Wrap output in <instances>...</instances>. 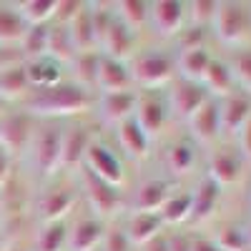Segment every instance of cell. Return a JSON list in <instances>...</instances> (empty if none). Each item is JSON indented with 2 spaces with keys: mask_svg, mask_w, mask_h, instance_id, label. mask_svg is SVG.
Listing matches in <instances>:
<instances>
[{
  "mask_svg": "<svg viewBox=\"0 0 251 251\" xmlns=\"http://www.w3.org/2000/svg\"><path fill=\"white\" fill-rule=\"evenodd\" d=\"M93 93L78 83H58L53 88L33 91L25 98V113L30 118H68L78 113H88L93 108Z\"/></svg>",
  "mask_w": 251,
  "mask_h": 251,
  "instance_id": "cell-1",
  "label": "cell"
},
{
  "mask_svg": "<svg viewBox=\"0 0 251 251\" xmlns=\"http://www.w3.org/2000/svg\"><path fill=\"white\" fill-rule=\"evenodd\" d=\"M211 30L224 46H241L251 33V8L236 0H224L216 8Z\"/></svg>",
  "mask_w": 251,
  "mask_h": 251,
  "instance_id": "cell-2",
  "label": "cell"
},
{
  "mask_svg": "<svg viewBox=\"0 0 251 251\" xmlns=\"http://www.w3.org/2000/svg\"><path fill=\"white\" fill-rule=\"evenodd\" d=\"M60 143H63V131L55 123H48L40 131H33L28 149L35 171L43 178H53L60 171Z\"/></svg>",
  "mask_w": 251,
  "mask_h": 251,
  "instance_id": "cell-3",
  "label": "cell"
},
{
  "mask_svg": "<svg viewBox=\"0 0 251 251\" xmlns=\"http://www.w3.org/2000/svg\"><path fill=\"white\" fill-rule=\"evenodd\" d=\"M131 68V78H133V86H141V88H161V86H169L174 80V73H176V63L171 55L166 53H143L133 60Z\"/></svg>",
  "mask_w": 251,
  "mask_h": 251,
  "instance_id": "cell-4",
  "label": "cell"
},
{
  "mask_svg": "<svg viewBox=\"0 0 251 251\" xmlns=\"http://www.w3.org/2000/svg\"><path fill=\"white\" fill-rule=\"evenodd\" d=\"M208 98H211V93L203 88V83L178 78L171 83L169 96H166V106H169V113H174L176 118L188 121Z\"/></svg>",
  "mask_w": 251,
  "mask_h": 251,
  "instance_id": "cell-5",
  "label": "cell"
},
{
  "mask_svg": "<svg viewBox=\"0 0 251 251\" xmlns=\"http://www.w3.org/2000/svg\"><path fill=\"white\" fill-rule=\"evenodd\" d=\"M83 188H86V199L93 208V214L98 219H106V216H113L118 208H121V188L113 186V183H106L103 178L93 176L88 169H83Z\"/></svg>",
  "mask_w": 251,
  "mask_h": 251,
  "instance_id": "cell-6",
  "label": "cell"
},
{
  "mask_svg": "<svg viewBox=\"0 0 251 251\" xmlns=\"http://www.w3.org/2000/svg\"><path fill=\"white\" fill-rule=\"evenodd\" d=\"M186 20L188 13L183 0H156L149 5V23L161 38H176Z\"/></svg>",
  "mask_w": 251,
  "mask_h": 251,
  "instance_id": "cell-7",
  "label": "cell"
},
{
  "mask_svg": "<svg viewBox=\"0 0 251 251\" xmlns=\"http://www.w3.org/2000/svg\"><path fill=\"white\" fill-rule=\"evenodd\" d=\"M30 138H33V118L25 111L5 113L0 118V149L8 151L10 156L28 151Z\"/></svg>",
  "mask_w": 251,
  "mask_h": 251,
  "instance_id": "cell-8",
  "label": "cell"
},
{
  "mask_svg": "<svg viewBox=\"0 0 251 251\" xmlns=\"http://www.w3.org/2000/svg\"><path fill=\"white\" fill-rule=\"evenodd\" d=\"M83 169H88L93 176L103 178L106 183L121 186L123 183V163L116 156V151H111L106 143L93 141L86 151V158H83Z\"/></svg>",
  "mask_w": 251,
  "mask_h": 251,
  "instance_id": "cell-9",
  "label": "cell"
},
{
  "mask_svg": "<svg viewBox=\"0 0 251 251\" xmlns=\"http://www.w3.org/2000/svg\"><path fill=\"white\" fill-rule=\"evenodd\" d=\"M188 136L196 146H211L221 136V113H219V98H208L203 106L186 121Z\"/></svg>",
  "mask_w": 251,
  "mask_h": 251,
  "instance_id": "cell-10",
  "label": "cell"
},
{
  "mask_svg": "<svg viewBox=\"0 0 251 251\" xmlns=\"http://www.w3.org/2000/svg\"><path fill=\"white\" fill-rule=\"evenodd\" d=\"M241 171H244V156L239 153V149L224 146V149H216L208 156V181H214L221 188L234 186Z\"/></svg>",
  "mask_w": 251,
  "mask_h": 251,
  "instance_id": "cell-11",
  "label": "cell"
},
{
  "mask_svg": "<svg viewBox=\"0 0 251 251\" xmlns=\"http://www.w3.org/2000/svg\"><path fill=\"white\" fill-rule=\"evenodd\" d=\"M138 93L136 91H118V93H100L98 98V116L108 126H121L136 116L138 106Z\"/></svg>",
  "mask_w": 251,
  "mask_h": 251,
  "instance_id": "cell-12",
  "label": "cell"
},
{
  "mask_svg": "<svg viewBox=\"0 0 251 251\" xmlns=\"http://www.w3.org/2000/svg\"><path fill=\"white\" fill-rule=\"evenodd\" d=\"M96 88L100 93H118V91H133V78L131 68L126 60H116L111 55L100 53L98 63V75H96Z\"/></svg>",
  "mask_w": 251,
  "mask_h": 251,
  "instance_id": "cell-13",
  "label": "cell"
},
{
  "mask_svg": "<svg viewBox=\"0 0 251 251\" xmlns=\"http://www.w3.org/2000/svg\"><path fill=\"white\" fill-rule=\"evenodd\" d=\"M75 206V191L68 186H53L38 199V219L43 224L63 221Z\"/></svg>",
  "mask_w": 251,
  "mask_h": 251,
  "instance_id": "cell-14",
  "label": "cell"
},
{
  "mask_svg": "<svg viewBox=\"0 0 251 251\" xmlns=\"http://www.w3.org/2000/svg\"><path fill=\"white\" fill-rule=\"evenodd\" d=\"M219 113H221V133L236 136L244 123L251 118V98L241 91L228 93L226 98L219 100Z\"/></svg>",
  "mask_w": 251,
  "mask_h": 251,
  "instance_id": "cell-15",
  "label": "cell"
},
{
  "mask_svg": "<svg viewBox=\"0 0 251 251\" xmlns=\"http://www.w3.org/2000/svg\"><path fill=\"white\" fill-rule=\"evenodd\" d=\"M91 143H93V133L86 126H73V128L63 131L60 169H78V166H83V158H86Z\"/></svg>",
  "mask_w": 251,
  "mask_h": 251,
  "instance_id": "cell-16",
  "label": "cell"
},
{
  "mask_svg": "<svg viewBox=\"0 0 251 251\" xmlns=\"http://www.w3.org/2000/svg\"><path fill=\"white\" fill-rule=\"evenodd\" d=\"M133 43H136L133 30L126 25V23H121V20L113 15L111 25L103 30V35L98 40V48H103L100 50L103 55H111L116 60H126V58L131 55V50H133Z\"/></svg>",
  "mask_w": 251,
  "mask_h": 251,
  "instance_id": "cell-17",
  "label": "cell"
},
{
  "mask_svg": "<svg viewBox=\"0 0 251 251\" xmlns=\"http://www.w3.org/2000/svg\"><path fill=\"white\" fill-rule=\"evenodd\" d=\"M23 68H25L30 91H43V88H53L58 83H63V63L53 60L50 55L30 58L23 63Z\"/></svg>",
  "mask_w": 251,
  "mask_h": 251,
  "instance_id": "cell-18",
  "label": "cell"
},
{
  "mask_svg": "<svg viewBox=\"0 0 251 251\" xmlns=\"http://www.w3.org/2000/svg\"><path fill=\"white\" fill-rule=\"evenodd\" d=\"M169 106H166V98H158V96H143L138 98V106H136V121L138 126L146 131L151 141L161 133V128L169 121Z\"/></svg>",
  "mask_w": 251,
  "mask_h": 251,
  "instance_id": "cell-19",
  "label": "cell"
},
{
  "mask_svg": "<svg viewBox=\"0 0 251 251\" xmlns=\"http://www.w3.org/2000/svg\"><path fill=\"white\" fill-rule=\"evenodd\" d=\"M106 236V224L98 216H83L68 228V249L71 251H96Z\"/></svg>",
  "mask_w": 251,
  "mask_h": 251,
  "instance_id": "cell-20",
  "label": "cell"
},
{
  "mask_svg": "<svg viewBox=\"0 0 251 251\" xmlns=\"http://www.w3.org/2000/svg\"><path fill=\"white\" fill-rule=\"evenodd\" d=\"M199 146L191 141V138H176L166 146L163 151V163L169 169L171 176H188L194 169H196V161H199V153H196Z\"/></svg>",
  "mask_w": 251,
  "mask_h": 251,
  "instance_id": "cell-21",
  "label": "cell"
},
{
  "mask_svg": "<svg viewBox=\"0 0 251 251\" xmlns=\"http://www.w3.org/2000/svg\"><path fill=\"white\" fill-rule=\"evenodd\" d=\"M171 194H174V188H171V183L166 178H149V181H143L133 191V211L158 214L161 206L169 201Z\"/></svg>",
  "mask_w": 251,
  "mask_h": 251,
  "instance_id": "cell-22",
  "label": "cell"
},
{
  "mask_svg": "<svg viewBox=\"0 0 251 251\" xmlns=\"http://www.w3.org/2000/svg\"><path fill=\"white\" fill-rule=\"evenodd\" d=\"M116 138L121 143V149L126 151V156L133 158V161L146 158L149 151H151V138L146 136V131L138 126L136 118H128L121 126H116Z\"/></svg>",
  "mask_w": 251,
  "mask_h": 251,
  "instance_id": "cell-23",
  "label": "cell"
},
{
  "mask_svg": "<svg viewBox=\"0 0 251 251\" xmlns=\"http://www.w3.org/2000/svg\"><path fill=\"white\" fill-rule=\"evenodd\" d=\"M163 219L161 214H149V211H133L128 224H126V236L133 246H146L151 239H156L158 234H163Z\"/></svg>",
  "mask_w": 251,
  "mask_h": 251,
  "instance_id": "cell-24",
  "label": "cell"
},
{
  "mask_svg": "<svg viewBox=\"0 0 251 251\" xmlns=\"http://www.w3.org/2000/svg\"><path fill=\"white\" fill-rule=\"evenodd\" d=\"M71 38L75 43V50H98V35H96V23H93V8L91 3H83L80 10L75 13V18L71 20Z\"/></svg>",
  "mask_w": 251,
  "mask_h": 251,
  "instance_id": "cell-25",
  "label": "cell"
},
{
  "mask_svg": "<svg viewBox=\"0 0 251 251\" xmlns=\"http://www.w3.org/2000/svg\"><path fill=\"white\" fill-rule=\"evenodd\" d=\"M219 201H221V186H216L214 181H203L196 191L191 194V216H188V221L191 224H203L208 221L216 208H219Z\"/></svg>",
  "mask_w": 251,
  "mask_h": 251,
  "instance_id": "cell-26",
  "label": "cell"
},
{
  "mask_svg": "<svg viewBox=\"0 0 251 251\" xmlns=\"http://www.w3.org/2000/svg\"><path fill=\"white\" fill-rule=\"evenodd\" d=\"M28 93H30V86H28L23 63H10V66L0 68V100L5 106L13 100L28 98Z\"/></svg>",
  "mask_w": 251,
  "mask_h": 251,
  "instance_id": "cell-27",
  "label": "cell"
},
{
  "mask_svg": "<svg viewBox=\"0 0 251 251\" xmlns=\"http://www.w3.org/2000/svg\"><path fill=\"white\" fill-rule=\"evenodd\" d=\"M211 50L206 46L203 48H191V50H183L181 58L176 60V71L181 73L183 80H194V83H203V75L211 66Z\"/></svg>",
  "mask_w": 251,
  "mask_h": 251,
  "instance_id": "cell-28",
  "label": "cell"
},
{
  "mask_svg": "<svg viewBox=\"0 0 251 251\" xmlns=\"http://www.w3.org/2000/svg\"><path fill=\"white\" fill-rule=\"evenodd\" d=\"M203 88L211 93V98H226L228 93H234V75L228 71V63L226 60H211L206 75H203Z\"/></svg>",
  "mask_w": 251,
  "mask_h": 251,
  "instance_id": "cell-29",
  "label": "cell"
},
{
  "mask_svg": "<svg viewBox=\"0 0 251 251\" xmlns=\"http://www.w3.org/2000/svg\"><path fill=\"white\" fill-rule=\"evenodd\" d=\"M28 25L23 23L15 3H0V46H15L23 40Z\"/></svg>",
  "mask_w": 251,
  "mask_h": 251,
  "instance_id": "cell-30",
  "label": "cell"
},
{
  "mask_svg": "<svg viewBox=\"0 0 251 251\" xmlns=\"http://www.w3.org/2000/svg\"><path fill=\"white\" fill-rule=\"evenodd\" d=\"M75 43H73V38H71V30L68 25H48V55L58 63H71L75 58Z\"/></svg>",
  "mask_w": 251,
  "mask_h": 251,
  "instance_id": "cell-31",
  "label": "cell"
},
{
  "mask_svg": "<svg viewBox=\"0 0 251 251\" xmlns=\"http://www.w3.org/2000/svg\"><path fill=\"white\" fill-rule=\"evenodd\" d=\"M15 8L23 18V23L28 28H35V25H48L55 18L58 0H23V3H15Z\"/></svg>",
  "mask_w": 251,
  "mask_h": 251,
  "instance_id": "cell-32",
  "label": "cell"
},
{
  "mask_svg": "<svg viewBox=\"0 0 251 251\" xmlns=\"http://www.w3.org/2000/svg\"><path fill=\"white\" fill-rule=\"evenodd\" d=\"M98 63H100V50H83V53H75V58L71 60L73 66V75L78 86L83 88H96V75H98Z\"/></svg>",
  "mask_w": 251,
  "mask_h": 251,
  "instance_id": "cell-33",
  "label": "cell"
},
{
  "mask_svg": "<svg viewBox=\"0 0 251 251\" xmlns=\"http://www.w3.org/2000/svg\"><path fill=\"white\" fill-rule=\"evenodd\" d=\"M158 214L163 224H171V226L188 221V216H191V191H174L169 201L161 206Z\"/></svg>",
  "mask_w": 251,
  "mask_h": 251,
  "instance_id": "cell-34",
  "label": "cell"
},
{
  "mask_svg": "<svg viewBox=\"0 0 251 251\" xmlns=\"http://www.w3.org/2000/svg\"><path fill=\"white\" fill-rule=\"evenodd\" d=\"M68 249V226L66 221L43 224L35 241V251H63Z\"/></svg>",
  "mask_w": 251,
  "mask_h": 251,
  "instance_id": "cell-35",
  "label": "cell"
},
{
  "mask_svg": "<svg viewBox=\"0 0 251 251\" xmlns=\"http://www.w3.org/2000/svg\"><path fill=\"white\" fill-rule=\"evenodd\" d=\"M149 0H121L116 3V18L121 23H126L131 30L138 28V25H146L149 23Z\"/></svg>",
  "mask_w": 251,
  "mask_h": 251,
  "instance_id": "cell-36",
  "label": "cell"
},
{
  "mask_svg": "<svg viewBox=\"0 0 251 251\" xmlns=\"http://www.w3.org/2000/svg\"><path fill=\"white\" fill-rule=\"evenodd\" d=\"M20 50L23 55L30 58H40V55H48V25H35L28 28L23 40H20Z\"/></svg>",
  "mask_w": 251,
  "mask_h": 251,
  "instance_id": "cell-37",
  "label": "cell"
},
{
  "mask_svg": "<svg viewBox=\"0 0 251 251\" xmlns=\"http://www.w3.org/2000/svg\"><path fill=\"white\" fill-rule=\"evenodd\" d=\"M214 241H216L219 251H251L246 231H244V226H239V224H226Z\"/></svg>",
  "mask_w": 251,
  "mask_h": 251,
  "instance_id": "cell-38",
  "label": "cell"
},
{
  "mask_svg": "<svg viewBox=\"0 0 251 251\" xmlns=\"http://www.w3.org/2000/svg\"><path fill=\"white\" fill-rule=\"evenodd\" d=\"M216 8H219L216 0H191V3H186L188 25L211 28V23H214V15H216Z\"/></svg>",
  "mask_w": 251,
  "mask_h": 251,
  "instance_id": "cell-39",
  "label": "cell"
},
{
  "mask_svg": "<svg viewBox=\"0 0 251 251\" xmlns=\"http://www.w3.org/2000/svg\"><path fill=\"white\" fill-rule=\"evenodd\" d=\"M226 63H228V71H231V75H234V86L244 88V91H251V50L236 53Z\"/></svg>",
  "mask_w": 251,
  "mask_h": 251,
  "instance_id": "cell-40",
  "label": "cell"
},
{
  "mask_svg": "<svg viewBox=\"0 0 251 251\" xmlns=\"http://www.w3.org/2000/svg\"><path fill=\"white\" fill-rule=\"evenodd\" d=\"M206 38H208V28H199V25H183L181 33L176 35L181 53L183 50H191V48H203V40Z\"/></svg>",
  "mask_w": 251,
  "mask_h": 251,
  "instance_id": "cell-41",
  "label": "cell"
},
{
  "mask_svg": "<svg viewBox=\"0 0 251 251\" xmlns=\"http://www.w3.org/2000/svg\"><path fill=\"white\" fill-rule=\"evenodd\" d=\"M131 241L128 236H126V231H118V228H113V231H106V236H103V244L100 249L103 251H131Z\"/></svg>",
  "mask_w": 251,
  "mask_h": 251,
  "instance_id": "cell-42",
  "label": "cell"
},
{
  "mask_svg": "<svg viewBox=\"0 0 251 251\" xmlns=\"http://www.w3.org/2000/svg\"><path fill=\"white\" fill-rule=\"evenodd\" d=\"M80 0H58V10H55V23L58 25H71V20L75 18V13L80 10Z\"/></svg>",
  "mask_w": 251,
  "mask_h": 251,
  "instance_id": "cell-43",
  "label": "cell"
},
{
  "mask_svg": "<svg viewBox=\"0 0 251 251\" xmlns=\"http://www.w3.org/2000/svg\"><path fill=\"white\" fill-rule=\"evenodd\" d=\"M239 138V153L244 156V161H251V118L244 123V128L236 133Z\"/></svg>",
  "mask_w": 251,
  "mask_h": 251,
  "instance_id": "cell-44",
  "label": "cell"
},
{
  "mask_svg": "<svg viewBox=\"0 0 251 251\" xmlns=\"http://www.w3.org/2000/svg\"><path fill=\"white\" fill-rule=\"evenodd\" d=\"M10 176H13V156L0 149V191L10 183Z\"/></svg>",
  "mask_w": 251,
  "mask_h": 251,
  "instance_id": "cell-45",
  "label": "cell"
},
{
  "mask_svg": "<svg viewBox=\"0 0 251 251\" xmlns=\"http://www.w3.org/2000/svg\"><path fill=\"white\" fill-rule=\"evenodd\" d=\"M191 241L194 234H183V231L169 234V251H191Z\"/></svg>",
  "mask_w": 251,
  "mask_h": 251,
  "instance_id": "cell-46",
  "label": "cell"
},
{
  "mask_svg": "<svg viewBox=\"0 0 251 251\" xmlns=\"http://www.w3.org/2000/svg\"><path fill=\"white\" fill-rule=\"evenodd\" d=\"M191 251H219V246H216L214 239H208V236H194Z\"/></svg>",
  "mask_w": 251,
  "mask_h": 251,
  "instance_id": "cell-47",
  "label": "cell"
},
{
  "mask_svg": "<svg viewBox=\"0 0 251 251\" xmlns=\"http://www.w3.org/2000/svg\"><path fill=\"white\" fill-rule=\"evenodd\" d=\"M143 251H169V234H158L143 246Z\"/></svg>",
  "mask_w": 251,
  "mask_h": 251,
  "instance_id": "cell-48",
  "label": "cell"
},
{
  "mask_svg": "<svg viewBox=\"0 0 251 251\" xmlns=\"http://www.w3.org/2000/svg\"><path fill=\"white\" fill-rule=\"evenodd\" d=\"M244 231H246V239H249V244H251V221L244 226Z\"/></svg>",
  "mask_w": 251,
  "mask_h": 251,
  "instance_id": "cell-49",
  "label": "cell"
},
{
  "mask_svg": "<svg viewBox=\"0 0 251 251\" xmlns=\"http://www.w3.org/2000/svg\"><path fill=\"white\" fill-rule=\"evenodd\" d=\"M0 251H8V241L3 236H0Z\"/></svg>",
  "mask_w": 251,
  "mask_h": 251,
  "instance_id": "cell-50",
  "label": "cell"
},
{
  "mask_svg": "<svg viewBox=\"0 0 251 251\" xmlns=\"http://www.w3.org/2000/svg\"><path fill=\"white\" fill-rule=\"evenodd\" d=\"M3 116H5V103L0 100V118H3Z\"/></svg>",
  "mask_w": 251,
  "mask_h": 251,
  "instance_id": "cell-51",
  "label": "cell"
},
{
  "mask_svg": "<svg viewBox=\"0 0 251 251\" xmlns=\"http://www.w3.org/2000/svg\"><path fill=\"white\" fill-rule=\"evenodd\" d=\"M0 208H3V191H0Z\"/></svg>",
  "mask_w": 251,
  "mask_h": 251,
  "instance_id": "cell-52",
  "label": "cell"
},
{
  "mask_svg": "<svg viewBox=\"0 0 251 251\" xmlns=\"http://www.w3.org/2000/svg\"><path fill=\"white\" fill-rule=\"evenodd\" d=\"M96 251H103V249H100V246H98V249H96Z\"/></svg>",
  "mask_w": 251,
  "mask_h": 251,
  "instance_id": "cell-53",
  "label": "cell"
},
{
  "mask_svg": "<svg viewBox=\"0 0 251 251\" xmlns=\"http://www.w3.org/2000/svg\"><path fill=\"white\" fill-rule=\"evenodd\" d=\"M249 8H251V5H249Z\"/></svg>",
  "mask_w": 251,
  "mask_h": 251,
  "instance_id": "cell-54",
  "label": "cell"
}]
</instances>
